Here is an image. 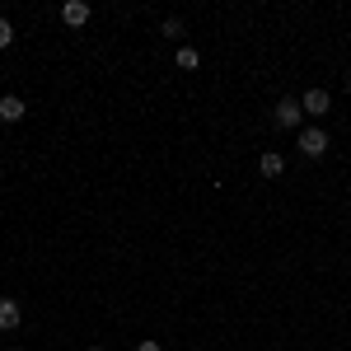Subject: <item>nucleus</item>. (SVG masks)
<instances>
[{"label": "nucleus", "instance_id": "f8f14e48", "mask_svg": "<svg viewBox=\"0 0 351 351\" xmlns=\"http://www.w3.org/2000/svg\"><path fill=\"white\" fill-rule=\"evenodd\" d=\"M84 351H104V347H84Z\"/></svg>", "mask_w": 351, "mask_h": 351}, {"label": "nucleus", "instance_id": "0eeeda50", "mask_svg": "<svg viewBox=\"0 0 351 351\" xmlns=\"http://www.w3.org/2000/svg\"><path fill=\"white\" fill-rule=\"evenodd\" d=\"M24 319V309H19V300H0V332H14Z\"/></svg>", "mask_w": 351, "mask_h": 351}, {"label": "nucleus", "instance_id": "6e6552de", "mask_svg": "<svg viewBox=\"0 0 351 351\" xmlns=\"http://www.w3.org/2000/svg\"><path fill=\"white\" fill-rule=\"evenodd\" d=\"M202 66V52L197 47H178V71H197Z\"/></svg>", "mask_w": 351, "mask_h": 351}, {"label": "nucleus", "instance_id": "9d476101", "mask_svg": "<svg viewBox=\"0 0 351 351\" xmlns=\"http://www.w3.org/2000/svg\"><path fill=\"white\" fill-rule=\"evenodd\" d=\"M164 38H183V19H164Z\"/></svg>", "mask_w": 351, "mask_h": 351}, {"label": "nucleus", "instance_id": "7ed1b4c3", "mask_svg": "<svg viewBox=\"0 0 351 351\" xmlns=\"http://www.w3.org/2000/svg\"><path fill=\"white\" fill-rule=\"evenodd\" d=\"M271 117H276V127H295V132L304 127V108H300V99H281Z\"/></svg>", "mask_w": 351, "mask_h": 351}, {"label": "nucleus", "instance_id": "f257e3e1", "mask_svg": "<svg viewBox=\"0 0 351 351\" xmlns=\"http://www.w3.org/2000/svg\"><path fill=\"white\" fill-rule=\"evenodd\" d=\"M300 155L304 160H324L328 155V132L314 122V127H300Z\"/></svg>", "mask_w": 351, "mask_h": 351}, {"label": "nucleus", "instance_id": "f03ea898", "mask_svg": "<svg viewBox=\"0 0 351 351\" xmlns=\"http://www.w3.org/2000/svg\"><path fill=\"white\" fill-rule=\"evenodd\" d=\"M300 108H304V117H324V112L332 108V94H328V89H304V94H300Z\"/></svg>", "mask_w": 351, "mask_h": 351}, {"label": "nucleus", "instance_id": "20e7f679", "mask_svg": "<svg viewBox=\"0 0 351 351\" xmlns=\"http://www.w3.org/2000/svg\"><path fill=\"white\" fill-rule=\"evenodd\" d=\"M28 117V108H24V99H19V94H5V99H0V122H10V127H14V122H24Z\"/></svg>", "mask_w": 351, "mask_h": 351}, {"label": "nucleus", "instance_id": "423d86ee", "mask_svg": "<svg viewBox=\"0 0 351 351\" xmlns=\"http://www.w3.org/2000/svg\"><path fill=\"white\" fill-rule=\"evenodd\" d=\"M61 19L71 28H84L89 24V5H84V0H66V5H61Z\"/></svg>", "mask_w": 351, "mask_h": 351}, {"label": "nucleus", "instance_id": "9b49d317", "mask_svg": "<svg viewBox=\"0 0 351 351\" xmlns=\"http://www.w3.org/2000/svg\"><path fill=\"white\" fill-rule=\"evenodd\" d=\"M136 351H164V347H160V342H155V337H145V342H141V347H136Z\"/></svg>", "mask_w": 351, "mask_h": 351}, {"label": "nucleus", "instance_id": "ddd939ff", "mask_svg": "<svg viewBox=\"0 0 351 351\" xmlns=\"http://www.w3.org/2000/svg\"><path fill=\"white\" fill-rule=\"evenodd\" d=\"M14 351H24V347H14Z\"/></svg>", "mask_w": 351, "mask_h": 351}, {"label": "nucleus", "instance_id": "39448f33", "mask_svg": "<svg viewBox=\"0 0 351 351\" xmlns=\"http://www.w3.org/2000/svg\"><path fill=\"white\" fill-rule=\"evenodd\" d=\"M258 173H263V178H281V173H286V155H281V150H263Z\"/></svg>", "mask_w": 351, "mask_h": 351}, {"label": "nucleus", "instance_id": "1a4fd4ad", "mask_svg": "<svg viewBox=\"0 0 351 351\" xmlns=\"http://www.w3.org/2000/svg\"><path fill=\"white\" fill-rule=\"evenodd\" d=\"M10 43H14V24H10V19H5V14H0V52H5V47H10Z\"/></svg>", "mask_w": 351, "mask_h": 351}]
</instances>
